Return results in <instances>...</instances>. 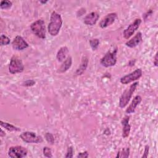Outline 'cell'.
Here are the masks:
<instances>
[{"label": "cell", "instance_id": "obj_1", "mask_svg": "<svg viewBox=\"0 0 158 158\" xmlns=\"http://www.w3.org/2000/svg\"><path fill=\"white\" fill-rule=\"evenodd\" d=\"M62 26V19L61 15L53 11L50 17V22L48 26V30L49 33L53 36H57L59 33V31Z\"/></svg>", "mask_w": 158, "mask_h": 158}, {"label": "cell", "instance_id": "obj_2", "mask_svg": "<svg viewBox=\"0 0 158 158\" xmlns=\"http://www.w3.org/2000/svg\"><path fill=\"white\" fill-rule=\"evenodd\" d=\"M138 84H139V82L138 81L133 83L123 92V93L122 94L119 99L118 105L120 108H124L128 104Z\"/></svg>", "mask_w": 158, "mask_h": 158}, {"label": "cell", "instance_id": "obj_3", "mask_svg": "<svg viewBox=\"0 0 158 158\" xmlns=\"http://www.w3.org/2000/svg\"><path fill=\"white\" fill-rule=\"evenodd\" d=\"M31 31L39 38H46V28L44 21L42 19H38L33 22L30 25Z\"/></svg>", "mask_w": 158, "mask_h": 158}, {"label": "cell", "instance_id": "obj_4", "mask_svg": "<svg viewBox=\"0 0 158 158\" xmlns=\"http://www.w3.org/2000/svg\"><path fill=\"white\" fill-rule=\"evenodd\" d=\"M117 48L113 51H107L101 59L100 64L105 67L114 66L117 62Z\"/></svg>", "mask_w": 158, "mask_h": 158}, {"label": "cell", "instance_id": "obj_5", "mask_svg": "<svg viewBox=\"0 0 158 158\" xmlns=\"http://www.w3.org/2000/svg\"><path fill=\"white\" fill-rule=\"evenodd\" d=\"M24 70V65L22 60L17 56H13L11 57L9 65V71L11 74L22 73Z\"/></svg>", "mask_w": 158, "mask_h": 158}, {"label": "cell", "instance_id": "obj_6", "mask_svg": "<svg viewBox=\"0 0 158 158\" xmlns=\"http://www.w3.org/2000/svg\"><path fill=\"white\" fill-rule=\"evenodd\" d=\"M20 138L25 143H41L43 139L41 136L37 135L33 131H24L20 135Z\"/></svg>", "mask_w": 158, "mask_h": 158}, {"label": "cell", "instance_id": "obj_7", "mask_svg": "<svg viewBox=\"0 0 158 158\" xmlns=\"http://www.w3.org/2000/svg\"><path fill=\"white\" fill-rule=\"evenodd\" d=\"M27 149L21 146H11L8 151V156L11 158H22L27 156Z\"/></svg>", "mask_w": 158, "mask_h": 158}, {"label": "cell", "instance_id": "obj_8", "mask_svg": "<svg viewBox=\"0 0 158 158\" xmlns=\"http://www.w3.org/2000/svg\"><path fill=\"white\" fill-rule=\"evenodd\" d=\"M143 75V72L141 69H137L133 72L122 77L120 79V81L122 84L127 85L132 81L138 80Z\"/></svg>", "mask_w": 158, "mask_h": 158}, {"label": "cell", "instance_id": "obj_9", "mask_svg": "<svg viewBox=\"0 0 158 158\" xmlns=\"http://www.w3.org/2000/svg\"><path fill=\"white\" fill-rule=\"evenodd\" d=\"M141 23V20L140 19H136L134 20V22L130 23L127 27V28L123 31V37L127 40L130 38L134 34V33L138 29Z\"/></svg>", "mask_w": 158, "mask_h": 158}, {"label": "cell", "instance_id": "obj_10", "mask_svg": "<svg viewBox=\"0 0 158 158\" xmlns=\"http://www.w3.org/2000/svg\"><path fill=\"white\" fill-rule=\"evenodd\" d=\"M12 46L14 50L22 51L27 48L29 45L21 36L17 35L13 40L12 42Z\"/></svg>", "mask_w": 158, "mask_h": 158}, {"label": "cell", "instance_id": "obj_11", "mask_svg": "<svg viewBox=\"0 0 158 158\" xmlns=\"http://www.w3.org/2000/svg\"><path fill=\"white\" fill-rule=\"evenodd\" d=\"M117 15L115 12H112L107 14L99 23V26L101 28H105L110 25H111L116 20Z\"/></svg>", "mask_w": 158, "mask_h": 158}, {"label": "cell", "instance_id": "obj_12", "mask_svg": "<svg viewBox=\"0 0 158 158\" xmlns=\"http://www.w3.org/2000/svg\"><path fill=\"white\" fill-rule=\"evenodd\" d=\"M99 18V15L96 12H91L87 14L83 19L84 23L86 25L93 26L95 25Z\"/></svg>", "mask_w": 158, "mask_h": 158}, {"label": "cell", "instance_id": "obj_13", "mask_svg": "<svg viewBox=\"0 0 158 158\" xmlns=\"http://www.w3.org/2000/svg\"><path fill=\"white\" fill-rule=\"evenodd\" d=\"M130 120V117L128 115H125L122 120L121 123L123 126L122 128V136L123 138H126L129 136L130 130H131V126L128 123Z\"/></svg>", "mask_w": 158, "mask_h": 158}, {"label": "cell", "instance_id": "obj_14", "mask_svg": "<svg viewBox=\"0 0 158 158\" xmlns=\"http://www.w3.org/2000/svg\"><path fill=\"white\" fill-rule=\"evenodd\" d=\"M142 41V33L138 32L131 40L125 43V45L129 48H133L138 46Z\"/></svg>", "mask_w": 158, "mask_h": 158}, {"label": "cell", "instance_id": "obj_15", "mask_svg": "<svg viewBox=\"0 0 158 158\" xmlns=\"http://www.w3.org/2000/svg\"><path fill=\"white\" fill-rule=\"evenodd\" d=\"M141 101H142L141 96H139V95H136L133 99L131 104H130V106L126 109L125 112L127 114H132V113L135 112L136 107H137V106H138L140 104Z\"/></svg>", "mask_w": 158, "mask_h": 158}, {"label": "cell", "instance_id": "obj_16", "mask_svg": "<svg viewBox=\"0 0 158 158\" xmlns=\"http://www.w3.org/2000/svg\"><path fill=\"white\" fill-rule=\"evenodd\" d=\"M72 58L71 56H68L62 62L60 67L59 68L57 72L59 73H63L67 72L72 66Z\"/></svg>", "mask_w": 158, "mask_h": 158}, {"label": "cell", "instance_id": "obj_17", "mask_svg": "<svg viewBox=\"0 0 158 158\" xmlns=\"http://www.w3.org/2000/svg\"><path fill=\"white\" fill-rule=\"evenodd\" d=\"M69 52V49L67 46L61 47L57 51L56 54V59L58 62H63L67 57V55Z\"/></svg>", "mask_w": 158, "mask_h": 158}, {"label": "cell", "instance_id": "obj_18", "mask_svg": "<svg viewBox=\"0 0 158 158\" xmlns=\"http://www.w3.org/2000/svg\"><path fill=\"white\" fill-rule=\"evenodd\" d=\"M88 64V58L86 56H84L81 60V62L77 69L75 72V74L77 75H82L84 72L86 70Z\"/></svg>", "mask_w": 158, "mask_h": 158}, {"label": "cell", "instance_id": "obj_19", "mask_svg": "<svg viewBox=\"0 0 158 158\" xmlns=\"http://www.w3.org/2000/svg\"><path fill=\"white\" fill-rule=\"evenodd\" d=\"M0 125L2 127L4 128L5 129H6L7 130H8L9 131H20L21 130V129L20 128L17 127L9 123L4 122L2 120L0 121Z\"/></svg>", "mask_w": 158, "mask_h": 158}, {"label": "cell", "instance_id": "obj_20", "mask_svg": "<svg viewBox=\"0 0 158 158\" xmlns=\"http://www.w3.org/2000/svg\"><path fill=\"white\" fill-rule=\"evenodd\" d=\"M130 155V148H125L118 151L116 157H128Z\"/></svg>", "mask_w": 158, "mask_h": 158}, {"label": "cell", "instance_id": "obj_21", "mask_svg": "<svg viewBox=\"0 0 158 158\" xmlns=\"http://www.w3.org/2000/svg\"><path fill=\"white\" fill-rule=\"evenodd\" d=\"M89 45L93 51H95L98 49L99 44V40L98 38H93L89 41Z\"/></svg>", "mask_w": 158, "mask_h": 158}, {"label": "cell", "instance_id": "obj_22", "mask_svg": "<svg viewBox=\"0 0 158 158\" xmlns=\"http://www.w3.org/2000/svg\"><path fill=\"white\" fill-rule=\"evenodd\" d=\"M12 6V2L8 0H3L1 1L0 7L1 9H9Z\"/></svg>", "mask_w": 158, "mask_h": 158}, {"label": "cell", "instance_id": "obj_23", "mask_svg": "<svg viewBox=\"0 0 158 158\" xmlns=\"http://www.w3.org/2000/svg\"><path fill=\"white\" fill-rule=\"evenodd\" d=\"M10 38L5 35H1L0 36V44L1 46L8 45L10 43Z\"/></svg>", "mask_w": 158, "mask_h": 158}, {"label": "cell", "instance_id": "obj_24", "mask_svg": "<svg viewBox=\"0 0 158 158\" xmlns=\"http://www.w3.org/2000/svg\"><path fill=\"white\" fill-rule=\"evenodd\" d=\"M45 139L47 141L48 143H49L51 144H53L54 143V137L53 135L51 133L47 132L44 135Z\"/></svg>", "mask_w": 158, "mask_h": 158}, {"label": "cell", "instance_id": "obj_25", "mask_svg": "<svg viewBox=\"0 0 158 158\" xmlns=\"http://www.w3.org/2000/svg\"><path fill=\"white\" fill-rule=\"evenodd\" d=\"M43 155L48 158H51L52 157V150L51 148H49V147L45 146L43 148Z\"/></svg>", "mask_w": 158, "mask_h": 158}, {"label": "cell", "instance_id": "obj_26", "mask_svg": "<svg viewBox=\"0 0 158 158\" xmlns=\"http://www.w3.org/2000/svg\"><path fill=\"white\" fill-rule=\"evenodd\" d=\"M73 148L72 146H70L67 148L65 157L70 158V157H73Z\"/></svg>", "mask_w": 158, "mask_h": 158}, {"label": "cell", "instance_id": "obj_27", "mask_svg": "<svg viewBox=\"0 0 158 158\" xmlns=\"http://www.w3.org/2000/svg\"><path fill=\"white\" fill-rule=\"evenodd\" d=\"M35 81L33 80H27L22 83V85L25 86H32L35 85Z\"/></svg>", "mask_w": 158, "mask_h": 158}, {"label": "cell", "instance_id": "obj_28", "mask_svg": "<svg viewBox=\"0 0 158 158\" xmlns=\"http://www.w3.org/2000/svg\"><path fill=\"white\" fill-rule=\"evenodd\" d=\"M88 156H89V154H88V151H85L83 152H79L76 157L77 158H87V157H88Z\"/></svg>", "mask_w": 158, "mask_h": 158}, {"label": "cell", "instance_id": "obj_29", "mask_svg": "<svg viewBox=\"0 0 158 158\" xmlns=\"http://www.w3.org/2000/svg\"><path fill=\"white\" fill-rule=\"evenodd\" d=\"M149 152V146L148 145H146L144 146V151L143 152V154L141 156V158H146L148 156Z\"/></svg>", "mask_w": 158, "mask_h": 158}, {"label": "cell", "instance_id": "obj_30", "mask_svg": "<svg viewBox=\"0 0 158 158\" xmlns=\"http://www.w3.org/2000/svg\"><path fill=\"white\" fill-rule=\"evenodd\" d=\"M152 10H151V9H150L149 10H148L146 13H145L143 15V17L144 18V19H147V18L148 17V16H149V15H151V14H152Z\"/></svg>", "mask_w": 158, "mask_h": 158}, {"label": "cell", "instance_id": "obj_31", "mask_svg": "<svg viewBox=\"0 0 158 158\" xmlns=\"http://www.w3.org/2000/svg\"><path fill=\"white\" fill-rule=\"evenodd\" d=\"M157 55H158V52H156V54H155V56H154V60H153V63H154V65L156 66V67H157L158 66V62H157Z\"/></svg>", "mask_w": 158, "mask_h": 158}, {"label": "cell", "instance_id": "obj_32", "mask_svg": "<svg viewBox=\"0 0 158 158\" xmlns=\"http://www.w3.org/2000/svg\"><path fill=\"white\" fill-rule=\"evenodd\" d=\"M6 136V133L2 130V128H1L0 130V136L1 137H4Z\"/></svg>", "mask_w": 158, "mask_h": 158}, {"label": "cell", "instance_id": "obj_33", "mask_svg": "<svg viewBox=\"0 0 158 158\" xmlns=\"http://www.w3.org/2000/svg\"><path fill=\"white\" fill-rule=\"evenodd\" d=\"M48 2V1H40V2L41 4H46Z\"/></svg>", "mask_w": 158, "mask_h": 158}]
</instances>
